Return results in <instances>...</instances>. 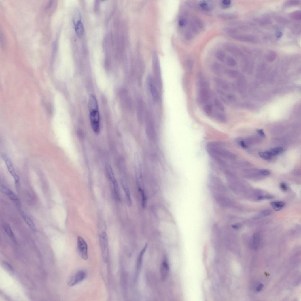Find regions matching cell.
Returning a JSON list of instances; mask_svg holds the SVG:
<instances>
[{
    "label": "cell",
    "instance_id": "6da1fadb",
    "mask_svg": "<svg viewBox=\"0 0 301 301\" xmlns=\"http://www.w3.org/2000/svg\"><path fill=\"white\" fill-rule=\"evenodd\" d=\"M136 109L137 119L140 123L146 119L148 111L147 110L145 103L141 96L137 98Z\"/></svg>",
    "mask_w": 301,
    "mask_h": 301
},
{
    "label": "cell",
    "instance_id": "7a4b0ae2",
    "mask_svg": "<svg viewBox=\"0 0 301 301\" xmlns=\"http://www.w3.org/2000/svg\"><path fill=\"white\" fill-rule=\"evenodd\" d=\"M152 68L155 81L159 88L162 86V79L160 65L158 57L155 54L153 56Z\"/></svg>",
    "mask_w": 301,
    "mask_h": 301
},
{
    "label": "cell",
    "instance_id": "3957f363",
    "mask_svg": "<svg viewBox=\"0 0 301 301\" xmlns=\"http://www.w3.org/2000/svg\"><path fill=\"white\" fill-rule=\"evenodd\" d=\"M89 110L90 121L92 130L96 134H98L100 131V118L98 108Z\"/></svg>",
    "mask_w": 301,
    "mask_h": 301
},
{
    "label": "cell",
    "instance_id": "277c9868",
    "mask_svg": "<svg viewBox=\"0 0 301 301\" xmlns=\"http://www.w3.org/2000/svg\"><path fill=\"white\" fill-rule=\"evenodd\" d=\"M99 241L103 260L107 262L108 257L109 247L107 236L105 232L100 234Z\"/></svg>",
    "mask_w": 301,
    "mask_h": 301
},
{
    "label": "cell",
    "instance_id": "5b68a950",
    "mask_svg": "<svg viewBox=\"0 0 301 301\" xmlns=\"http://www.w3.org/2000/svg\"><path fill=\"white\" fill-rule=\"evenodd\" d=\"M214 94L209 88L199 90L197 96V101L200 104H207L211 100H212Z\"/></svg>",
    "mask_w": 301,
    "mask_h": 301
},
{
    "label": "cell",
    "instance_id": "8992f818",
    "mask_svg": "<svg viewBox=\"0 0 301 301\" xmlns=\"http://www.w3.org/2000/svg\"><path fill=\"white\" fill-rule=\"evenodd\" d=\"M77 247L82 259L84 260H87L88 257V245L84 240L80 236L78 238Z\"/></svg>",
    "mask_w": 301,
    "mask_h": 301
},
{
    "label": "cell",
    "instance_id": "52a82bcc",
    "mask_svg": "<svg viewBox=\"0 0 301 301\" xmlns=\"http://www.w3.org/2000/svg\"><path fill=\"white\" fill-rule=\"evenodd\" d=\"M86 277V274L84 271H79L69 278L68 282V284L70 287L74 286L83 281Z\"/></svg>",
    "mask_w": 301,
    "mask_h": 301
},
{
    "label": "cell",
    "instance_id": "ba28073f",
    "mask_svg": "<svg viewBox=\"0 0 301 301\" xmlns=\"http://www.w3.org/2000/svg\"><path fill=\"white\" fill-rule=\"evenodd\" d=\"M0 190L1 192L6 195L16 205L19 206L21 205L20 200L18 197L12 191L5 187V186H1Z\"/></svg>",
    "mask_w": 301,
    "mask_h": 301
},
{
    "label": "cell",
    "instance_id": "9c48e42d",
    "mask_svg": "<svg viewBox=\"0 0 301 301\" xmlns=\"http://www.w3.org/2000/svg\"><path fill=\"white\" fill-rule=\"evenodd\" d=\"M2 156L9 173L15 179L16 184H18L19 183V178L15 173L11 161L9 158L5 154H3Z\"/></svg>",
    "mask_w": 301,
    "mask_h": 301
},
{
    "label": "cell",
    "instance_id": "30bf717a",
    "mask_svg": "<svg viewBox=\"0 0 301 301\" xmlns=\"http://www.w3.org/2000/svg\"><path fill=\"white\" fill-rule=\"evenodd\" d=\"M169 271V266L167 258L164 256L161 268V275L162 280L164 281L168 277Z\"/></svg>",
    "mask_w": 301,
    "mask_h": 301
},
{
    "label": "cell",
    "instance_id": "8fae6325",
    "mask_svg": "<svg viewBox=\"0 0 301 301\" xmlns=\"http://www.w3.org/2000/svg\"><path fill=\"white\" fill-rule=\"evenodd\" d=\"M196 80V86L198 90L209 88V83L204 77L202 73L198 74Z\"/></svg>",
    "mask_w": 301,
    "mask_h": 301
},
{
    "label": "cell",
    "instance_id": "7c38bea8",
    "mask_svg": "<svg viewBox=\"0 0 301 301\" xmlns=\"http://www.w3.org/2000/svg\"><path fill=\"white\" fill-rule=\"evenodd\" d=\"M214 81L217 84V88L226 92L231 90V86L227 82L217 77L214 78Z\"/></svg>",
    "mask_w": 301,
    "mask_h": 301
},
{
    "label": "cell",
    "instance_id": "4fadbf2b",
    "mask_svg": "<svg viewBox=\"0 0 301 301\" xmlns=\"http://www.w3.org/2000/svg\"><path fill=\"white\" fill-rule=\"evenodd\" d=\"M150 91L154 101L157 102L159 99V95L153 79L150 77L148 80Z\"/></svg>",
    "mask_w": 301,
    "mask_h": 301
},
{
    "label": "cell",
    "instance_id": "5bb4252c",
    "mask_svg": "<svg viewBox=\"0 0 301 301\" xmlns=\"http://www.w3.org/2000/svg\"><path fill=\"white\" fill-rule=\"evenodd\" d=\"M148 247L147 244H146L144 247L143 248L140 252L138 256L136 265V278H137L139 273L140 270L142 265L143 257Z\"/></svg>",
    "mask_w": 301,
    "mask_h": 301
},
{
    "label": "cell",
    "instance_id": "9a60e30c",
    "mask_svg": "<svg viewBox=\"0 0 301 301\" xmlns=\"http://www.w3.org/2000/svg\"><path fill=\"white\" fill-rule=\"evenodd\" d=\"M211 68L213 72L219 76H222L225 74L226 69L219 63H215L213 64Z\"/></svg>",
    "mask_w": 301,
    "mask_h": 301
},
{
    "label": "cell",
    "instance_id": "2e32d148",
    "mask_svg": "<svg viewBox=\"0 0 301 301\" xmlns=\"http://www.w3.org/2000/svg\"><path fill=\"white\" fill-rule=\"evenodd\" d=\"M20 213L21 216L29 227L33 232H35L36 231V227L31 219L24 211H21Z\"/></svg>",
    "mask_w": 301,
    "mask_h": 301
},
{
    "label": "cell",
    "instance_id": "e0dca14e",
    "mask_svg": "<svg viewBox=\"0 0 301 301\" xmlns=\"http://www.w3.org/2000/svg\"><path fill=\"white\" fill-rule=\"evenodd\" d=\"M212 117L217 121L222 123H225L227 121L225 115L221 112L214 111Z\"/></svg>",
    "mask_w": 301,
    "mask_h": 301
},
{
    "label": "cell",
    "instance_id": "ac0fdd59",
    "mask_svg": "<svg viewBox=\"0 0 301 301\" xmlns=\"http://www.w3.org/2000/svg\"><path fill=\"white\" fill-rule=\"evenodd\" d=\"M212 99L215 107L220 111L223 113L224 112L225 108L224 106L215 94L213 95Z\"/></svg>",
    "mask_w": 301,
    "mask_h": 301
},
{
    "label": "cell",
    "instance_id": "d6986e66",
    "mask_svg": "<svg viewBox=\"0 0 301 301\" xmlns=\"http://www.w3.org/2000/svg\"><path fill=\"white\" fill-rule=\"evenodd\" d=\"M75 29L77 35L79 37H81L84 33V27L81 20L74 22Z\"/></svg>",
    "mask_w": 301,
    "mask_h": 301
},
{
    "label": "cell",
    "instance_id": "ffe728a7",
    "mask_svg": "<svg viewBox=\"0 0 301 301\" xmlns=\"http://www.w3.org/2000/svg\"><path fill=\"white\" fill-rule=\"evenodd\" d=\"M260 236L257 234H255L253 236L251 242V247L255 250L257 249L260 247Z\"/></svg>",
    "mask_w": 301,
    "mask_h": 301
},
{
    "label": "cell",
    "instance_id": "44dd1931",
    "mask_svg": "<svg viewBox=\"0 0 301 301\" xmlns=\"http://www.w3.org/2000/svg\"><path fill=\"white\" fill-rule=\"evenodd\" d=\"M106 170L107 176L112 183L116 181L113 173L112 169L110 164L107 163L105 165Z\"/></svg>",
    "mask_w": 301,
    "mask_h": 301
},
{
    "label": "cell",
    "instance_id": "7402d4cb",
    "mask_svg": "<svg viewBox=\"0 0 301 301\" xmlns=\"http://www.w3.org/2000/svg\"><path fill=\"white\" fill-rule=\"evenodd\" d=\"M3 228L9 237L13 241L16 242V239L15 235L12 230L10 226L7 223H5L3 225Z\"/></svg>",
    "mask_w": 301,
    "mask_h": 301
},
{
    "label": "cell",
    "instance_id": "603a6c76",
    "mask_svg": "<svg viewBox=\"0 0 301 301\" xmlns=\"http://www.w3.org/2000/svg\"><path fill=\"white\" fill-rule=\"evenodd\" d=\"M122 184L123 190L125 192L128 204L129 206H131L132 200L129 190L127 186L123 182L122 183Z\"/></svg>",
    "mask_w": 301,
    "mask_h": 301
},
{
    "label": "cell",
    "instance_id": "cb8c5ba5",
    "mask_svg": "<svg viewBox=\"0 0 301 301\" xmlns=\"http://www.w3.org/2000/svg\"><path fill=\"white\" fill-rule=\"evenodd\" d=\"M231 36L236 39L243 41H251L254 40L253 37L250 36L236 35H232Z\"/></svg>",
    "mask_w": 301,
    "mask_h": 301
},
{
    "label": "cell",
    "instance_id": "d4e9b609",
    "mask_svg": "<svg viewBox=\"0 0 301 301\" xmlns=\"http://www.w3.org/2000/svg\"><path fill=\"white\" fill-rule=\"evenodd\" d=\"M199 7L203 10L208 11L212 9V6L211 3L205 1H200L198 4Z\"/></svg>",
    "mask_w": 301,
    "mask_h": 301
},
{
    "label": "cell",
    "instance_id": "484cf974",
    "mask_svg": "<svg viewBox=\"0 0 301 301\" xmlns=\"http://www.w3.org/2000/svg\"><path fill=\"white\" fill-rule=\"evenodd\" d=\"M204 110L207 116L212 117L213 113V105L211 104H207L204 107Z\"/></svg>",
    "mask_w": 301,
    "mask_h": 301
},
{
    "label": "cell",
    "instance_id": "4316f807",
    "mask_svg": "<svg viewBox=\"0 0 301 301\" xmlns=\"http://www.w3.org/2000/svg\"><path fill=\"white\" fill-rule=\"evenodd\" d=\"M270 204L272 208L277 211H280L285 205L284 203L282 201L273 202Z\"/></svg>",
    "mask_w": 301,
    "mask_h": 301
},
{
    "label": "cell",
    "instance_id": "83f0119b",
    "mask_svg": "<svg viewBox=\"0 0 301 301\" xmlns=\"http://www.w3.org/2000/svg\"><path fill=\"white\" fill-rule=\"evenodd\" d=\"M225 74L227 76L231 78H235L238 75V71L235 70L226 69Z\"/></svg>",
    "mask_w": 301,
    "mask_h": 301
},
{
    "label": "cell",
    "instance_id": "f1b7e54d",
    "mask_svg": "<svg viewBox=\"0 0 301 301\" xmlns=\"http://www.w3.org/2000/svg\"><path fill=\"white\" fill-rule=\"evenodd\" d=\"M259 154L261 158L264 160H270L272 156L269 151L260 152Z\"/></svg>",
    "mask_w": 301,
    "mask_h": 301
},
{
    "label": "cell",
    "instance_id": "f546056e",
    "mask_svg": "<svg viewBox=\"0 0 301 301\" xmlns=\"http://www.w3.org/2000/svg\"><path fill=\"white\" fill-rule=\"evenodd\" d=\"M215 56L217 59L222 61H224L225 58L224 52L221 50L218 51L216 54Z\"/></svg>",
    "mask_w": 301,
    "mask_h": 301
},
{
    "label": "cell",
    "instance_id": "4dcf8cb0",
    "mask_svg": "<svg viewBox=\"0 0 301 301\" xmlns=\"http://www.w3.org/2000/svg\"><path fill=\"white\" fill-rule=\"evenodd\" d=\"M283 149L281 147L271 149L269 151L272 156L277 155L282 153Z\"/></svg>",
    "mask_w": 301,
    "mask_h": 301
},
{
    "label": "cell",
    "instance_id": "1f68e13d",
    "mask_svg": "<svg viewBox=\"0 0 301 301\" xmlns=\"http://www.w3.org/2000/svg\"><path fill=\"white\" fill-rule=\"evenodd\" d=\"M291 18L295 20H299L301 19V12L297 11L292 13L290 16Z\"/></svg>",
    "mask_w": 301,
    "mask_h": 301
},
{
    "label": "cell",
    "instance_id": "d6a6232c",
    "mask_svg": "<svg viewBox=\"0 0 301 301\" xmlns=\"http://www.w3.org/2000/svg\"><path fill=\"white\" fill-rule=\"evenodd\" d=\"M276 52L273 51H270L267 55V60L270 62L273 61L276 59Z\"/></svg>",
    "mask_w": 301,
    "mask_h": 301
},
{
    "label": "cell",
    "instance_id": "836d02e7",
    "mask_svg": "<svg viewBox=\"0 0 301 301\" xmlns=\"http://www.w3.org/2000/svg\"><path fill=\"white\" fill-rule=\"evenodd\" d=\"M226 64L228 66L231 67L235 66L236 64L235 60L232 57H228L226 60Z\"/></svg>",
    "mask_w": 301,
    "mask_h": 301
},
{
    "label": "cell",
    "instance_id": "e575fe53",
    "mask_svg": "<svg viewBox=\"0 0 301 301\" xmlns=\"http://www.w3.org/2000/svg\"><path fill=\"white\" fill-rule=\"evenodd\" d=\"M3 266L5 269L10 272H13V269L10 265L7 262H4L3 263Z\"/></svg>",
    "mask_w": 301,
    "mask_h": 301
},
{
    "label": "cell",
    "instance_id": "d590c367",
    "mask_svg": "<svg viewBox=\"0 0 301 301\" xmlns=\"http://www.w3.org/2000/svg\"><path fill=\"white\" fill-rule=\"evenodd\" d=\"M231 3V1L229 0H224L222 2V7L224 8H228L230 7Z\"/></svg>",
    "mask_w": 301,
    "mask_h": 301
},
{
    "label": "cell",
    "instance_id": "8d00e7d4",
    "mask_svg": "<svg viewBox=\"0 0 301 301\" xmlns=\"http://www.w3.org/2000/svg\"><path fill=\"white\" fill-rule=\"evenodd\" d=\"M4 34L3 32L1 31V45L3 48H5V39Z\"/></svg>",
    "mask_w": 301,
    "mask_h": 301
},
{
    "label": "cell",
    "instance_id": "74e56055",
    "mask_svg": "<svg viewBox=\"0 0 301 301\" xmlns=\"http://www.w3.org/2000/svg\"><path fill=\"white\" fill-rule=\"evenodd\" d=\"M193 67L192 63L191 61L188 62L187 64V70L188 73H190L192 71Z\"/></svg>",
    "mask_w": 301,
    "mask_h": 301
},
{
    "label": "cell",
    "instance_id": "f35d334b",
    "mask_svg": "<svg viewBox=\"0 0 301 301\" xmlns=\"http://www.w3.org/2000/svg\"><path fill=\"white\" fill-rule=\"evenodd\" d=\"M219 17L225 20L230 19H232V18L233 17L231 14H222V15H221Z\"/></svg>",
    "mask_w": 301,
    "mask_h": 301
},
{
    "label": "cell",
    "instance_id": "ab89813d",
    "mask_svg": "<svg viewBox=\"0 0 301 301\" xmlns=\"http://www.w3.org/2000/svg\"><path fill=\"white\" fill-rule=\"evenodd\" d=\"M178 23L180 26H184L187 23V20L184 18H181L179 20Z\"/></svg>",
    "mask_w": 301,
    "mask_h": 301
},
{
    "label": "cell",
    "instance_id": "60d3db41",
    "mask_svg": "<svg viewBox=\"0 0 301 301\" xmlns=\"http://www.w3.org/2000/svg\"><path fill=\"white\" fill-rule=\"evenodd\" d=\"M271 213V210H267L263 211L262 213V214L263 217H266L269 215Z\"/></svg>",
    "mask_w": 301,
    "mask_h": 301
},
{
    "label": "cell",
    "instance_id": "b9f144b4",
    "mask_svg": "<svg viewBox=\"0 0 301 301\" xmlns=\"http://www.w3.org/2000/svg\"><path fill=\"white\" fill-rule=\"evenodd\" d=\"M280 187L281 190L284 192H286L287 190V186L284 183H282L280 185Z\"/></svg>",
    "mask_w": 301,
    "mask_h": 301
},
{
    "label": "cell",
    "instance_id": "7bdbcfd3",
    "mask_svg": "<svg viewBox=\"0 0 301 301\" xmlns=\"http://www.w3.org/2000/svg\"><path fill=\"white\" fill-rule=\"evenodd\" d=\"M272 198V197L268 196H261L258 197V199L259 200H261L264 199H270Z\"/></svg>",
    "mask_w": 301,
    "mask_h": 301
},
{
    "label": "cell",
    "instance_id": "ee69618b",
    "mask_svg": "<svg viewBox=\"0 0 301 301\" xmlns=\"http://www.w3.org/2000/svg\"><path fill=\"white\" fill-rule=\"evenodd\" d=\"M260 173L261 175L264 176H267L270 173L268 171L265 169L261 170L260 171Z\"/></svg>",
    "mask_w": 301,
    "mask_h": 301
},
{
    "label": "cell",
    "instance_id": "f6af8a7d",
    "mask_svg": "<svg viewBox=\"0 0 301 301\" xmlns=\"http://www.w3.org/2000/svg\"><path fill=\"white\" fill-rule=\"evenodd\" d=\"M238 144L241 147L243 148H246L247 147L243 141L242 140L239 141Z\"/></svg>",
    "mask_w": 301,
    "mask_h": 301
},
{
    "label": "cell",
    "instance_id": "bcb514c9",
    "mask_svg": "<svg viewBox=\"0 0 301 301\" xmlns=\"http://www.w3.org/2000/svg\"><path fill=\"white\" fill-rule=\"evenodd\" d=\"M263 287V284L262 283H260L257 287L256 289V290L257 292H260L261 291Z\"/></svg>",
    "mask_w": 301,
    "mask_h": 301
},
{
    "label": "cell",
    "instance_id": "7dc6e473",
    "mask_svg": "<svg viewBox=\"0 0 301 301\" xmlns=\"http://www.w3.org/2000/svg\"><path fill=\"white\" fill-rule=\"evenodd\" d=\"M257 131L262 137H265V134L262 129L258 130H257Z\"/></svg>",
    "mask_w": 301,
    "mask_h": 301
},
{
    "label": "cell",
    "instance_id": "c3c4849f",
    "mask_svg": "<svg viewBox=\"0 0 301 301\" xmlns=\"http://www.w3.org/2000/svg\"><path fill=\"white\" fill-rule=\"evenodd\" d=\"M299 2L297 1H291L288 2V4L289 5H294L298 4Z\"/></svg>",
    "mask_w": 301,
    "mask_h": 301
},
{
    "label": "cell",
    "instance_id": "681fc988",
    "mask_svg": "<svg viewBox=\"0 0 301 301\" xmlns=\"http://www.w3.org/2000/svg\"><path fill=\"white\" fill-rule=\"evenodd\" d=\"M282 35V33L281 32H278L276 34V36L278 38H280Z\"/></svg>",
    "mask_w": 301,
    "mask_h": 301
}]
</instances>
